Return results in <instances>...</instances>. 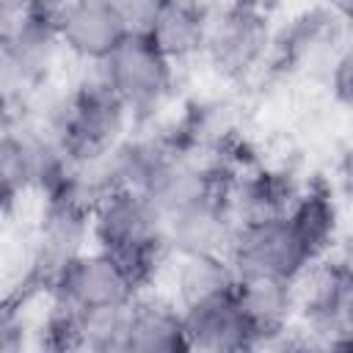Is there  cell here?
I'll list each match as a JSON object with an SVG mask.
<instances>
[{
  "mask_svg": "<svg viewBox=\"0 0 353 353\" xmlns=\"http://www.w3.org/2000/svg\"><path fill=\"white\" fill-rule=\"evenodd\" d=\"M91 234L97 248L113 254L143 287L165 245L163 212L141 190H108L94 201Z\"/></svg>",
  "mask_w": 353,
  "mask_h": 353,
  "instance_id": "6da1fadb",
  "label": "cell"
},
{
  "mask_svg": "<svg viewBox=\"0 0 353 353\" xmlns=\"http://www.w3.org/2000/svg\"><path fill=\"white\" fill-rule=\"evenodd\" d=\"M130 116L132 113L127 105L97 72L91 83H83L66 99H61L50 116L47 130L61 141L74 168H85L121 143V132Z\"/></svg>",
  "mask_w": 353,
  "mask_h": 353,
  "instance_id": "7a4b0ae2",
  "label": "cell"
},
{
  "mask_svg": "<svg viewBox=\"0 0 353 353\" xmlns=\"http://www.w3.org/2000/svg\"><path fill=\"white\" fill-rule=\"evenodd\" d=\"M226 256L237 276H268L295 284L317 259L287 212L237 223Z\"/></svg>",
  "mask_w": 353,
  "mask_h": 353,
  "instance_id": "3957f363",
  "label": "cell"
},
{
  "mask_svg": "<svg viewBox=\"0 0 353 353\" xmlns=\"http://www.w3.org/2000/svg\"><path fill=\"white\" fill-rule=\"evenodd\" d=\"M52 303H61L77 314L124 309L138 298L141 284L132 273L108 251L94 248L69 259L50 284Z\"/></svg>",
  "mask_w": 353,
  "mask_h": 353,
  "instance_id": "277c9868",
  "label": "cell"
},
{
  "mask_svg": "<svg viewBox=\"0 0 353 353\" xmlns=\"http://www.w3.org/2000/svg\"><path fill=\"white\" fill-rule=\"evenodd\" d=\"M97 66L99 77L132 116L152 113L171 91L174 63L143 33H127L124 41Z\"/></svg>",
  "mask_w": 353,
  "mask_h": 353,
  "instance_id": "5b68a950",
  "label": "cell"
},
{
  "mask_svg": "<svg viewBox=\"0 0 353 353\" xmlns=\"http://www.w3.org/2000/svg\"><path fill=\"white\" fill-rule=\"evenodd\" d=\"M270 44L268 17L256 8V3L237 0L212 17L204 55L218 74L245 77L265 61Z\"/></svg>",
  "mask_w": 353,
  "mask_h": 353,
  "instance_id": "8992f818",
  "label": "cell"
},
{
  "mask_svg": "<svg viewBox=\"0 0 353 353\" xmlns=\"http://www.w3.org/2000/svg\"><path fill=\"white\" fill-rule=\"evenodd\" d=\"M237 218L229 204L226 188L201 193L163 215L168 251L185 254H226Z\"/></svg>",
  "mask_w": 353,
  "mask_h": 353,
  "instance_id": "52a82bcc",
  "label": "cell"
},
{
  "mask_svg": "<svg viewBox=\"0 0 353 353\" xmlns=\"http://www.w3.org/2000/svg\"><path fill=\"white\" fill-rule=\"evenodd\" d=\"M298 301L306 325L328 345L353 342V262L334 259L306 270V290Z\"/></svg>",
  "mask_w": 353,
  "mask_h": 353,
  "instance_id": "ba28073f",
  "label": "cell"
},
{
  "mask_svg": "<svg viewBox=\"0 0 353 353\" xmlns=\"http://www.w3.org/2000/svg\"><path fill=\"white\" fill-rule=\"evenodd\" d=\"M55 17L28 8L19 17L3 19V80L6 91L36 83L47 74L61 50Z\"/></svg>",
  "mask_w": 353,
  "mask_h": 353,
  "instance_id": "9c48e42d",
  "label": "cell"
},
{
  "mask_svg": "<svg viewBox=\"0 0 353 353\" xmlns=\"http://www.w3.org/2000/svg\"><path fill=\"white\" fill-rule=\"evenodd\" d=\"M182 320H185L188 350L232 353L259 345V334L251 325L248 314L243 312L234 287L229 292L182 306Z\"/></svg>",
  "mask_w": 353,
  "mask_h": 353,
  "instance_id": "30bf717a",
  "label": "cell"
},
{
  "mask_svg": "<svg viewBox=\"0 0 353 353\" xmlns=\"http://www.w3.org/2000/svg\"><path fill=\"white\" fill-rule=\"evenodd\" d=\"M55 25L63 50L91 63H102L127 36L110 0H69L55 14Z\"/></svg>",
  "mask_w": 353,
  "mask_h": 353,
  "instance_id": "8fae6325",
  "label": "cell"
},
{
  "mask_svg": "<svg viewBox=\"0 0 353 353\" xmlns=\"http://www.w3.org/2000/svg\"><path fill=\"white\" fill-rule=\"evenodd\" d=\"M188 350L182 306L163 298L138 295L127 309L124 353H179Z\"/></svg>",
  "mask_w": 353,
  "mask_h": 353,
  "instance_id": "7c38bea8",
  "label": "cell"
},
{
  "mask_svg": "<svg viewBox=\"0 0 353 353\" xmlns=\"http://www.w3.org/2000/svg\"><path fill=\"white\" fill-rule=\"evenodd\" d=\"M212 14L199 0H163L152 28L143 33L171 61H188L204 52Z\"/></svg>",
  "mask_w": 353,
  "mask_h": 353,
  "instance_id": "4fadbf2b",
  "label": "cell"
},
{
  "mask_svg": "<svg viewBox=\"0 0 353 353\" xmlns=\"http://www.w3.org/2000/svg\"><path fill=\"white\" fill-rule=\"evenodd\" d=\"M234 295L243 312L248 314L251 325L256 328L259 342L281 334L298 303L295 281H281L268 276H237Z\"/></svg>",
  "mask_w": 353,
  "mask_h": 353,
  "instance_id": "5bb4252c",
  "label": "cell"
},
{
  "mask_svg": "<svg viewBox=\"0 0 353 353\" xmlns=\"http://www.w3.org/2000/svg\"><path fill=\"white\" fill-rule=\"evenodd\" d=\"M237 273L226 254H185L174 268V287L179 306L199 303L204 298L229 292Z\"/></svg>",
  "mask_w": 353,
  "mask_h": 353,
  "instance_id": "9a60e30c",
  "label": "cell"
},
{
  "mask_svg": "<svg viewBox=\"0 0 353 353\" xmlns=\"http://www.w3.org/2000/svg\"><path fill=\"white\" fill-rule=\"evenodd\" d=\"M287 215L292 218L295 229L301 232V237L306 240V245L312 248L314 256H320L328 248V243L334 240L336 207H334L331 193L325 188H309L303 193L298 190Z\"/></svg>",
  "mask_w": 353,
  "mask_h": 353,
  "instance_id": "2e32d148",
  "label": "cell"
},
{
  "mask_svg": "<svg viewBox=\"0 0 353 353\" xmlns=\"http://www.w3.org/2000/svg\"><path fill=\"white\" fill-rule=\"evenodd\" d=\"M116 14L121 17L127 33H146L163 6V0H110Z\"/></svg>",
  "mask_w": 353,
  "mask_h": 353,
  "instance_id": "e0dca14e",
  "label": "cell"
},
{
  "mask_svg": "<svg viewBox=\"0 0 353 353\" xmlns=\"http://www.w3.org/2000/svg\"><path fill=\"white\" fill-rule=\"evenodd\" d=\"M331 91L342 108L353 113V50L342 52L331 69Z\"/></svg>",
  "mask_w": 353,
  "mask_h": 353,
  "instance_id": "ac0fdd59",
  "label": "cell"
},
{
  "mask_svg": "<svg viewBox=\"0 0 353 353\" xmlns=\"http://www.w3.org/2000/svg\"><path fill=\"white\" fill-rule=\"evenodd\" d=\"M339 182H342L345 196L353 201V146H347L339 160Z\"/></svg>",
  "mask_w": 353,
  "mask_h": 353,
  "instance_id": "d6986e66",
  "label": "cell"
},
{
  "mask_svg": "<svg viewBox=\"0 0 353 353\" xmlns=\"http://www.w3.org/2000/svg\"><path fill=\"white\" fill-rule=\"evenodd\" d=\"M323 3H325V8H328L336 19L353 25V0H323Z\"/></svg>",
  "mask_w": 353,
  "mask_h": 353,
  "instance_id": "ffe728a7",
  "label": "cell"
},
{
  "mask_svg": "<svg viewBox=\"0 0 353 353\" xmlns=\"http://www.w3.org/2000/svg\"><path fill=\"white\" fill-rule=\"evenodd\" d=\"M30 6H33V0H0V14H3V19H11V17L25 14Z\"/></svg>",
  "mask_w": 353,
  "mask_h": 353,
  "instance_id": "44dd1931",
  "label": "cell"
},
{
  "mask_svg": "<svg viewBox=\"0 0 353 353\" xmlns=\"http://www.w3.org/2000/svg\"><path fill=\"white\" fill-rule=\"evenodd\" d=\"M66 3H69V0H33V6H30V8H36V11H44V14L55 17Z\"/></svg>",
  "mask_w": 353,
  "mask_h": 353,
  "instance_id": "7402d4cb",
  "label": "cell"
},
{
  "mask_svg": "<svg viewBox=\"0 0 353 353\" xmlns=\"http://www.w3.org/2000/svg\"><path fill=\"white\" fill-rule=\"evenodd\" d=\"M245 3H256V0H245Z\"/></svg>",
  "mask_w": 353,
  "mask_h": 353,
  "instance_id": "603a6c76",
  "label": "cell"
}]
</instances>
